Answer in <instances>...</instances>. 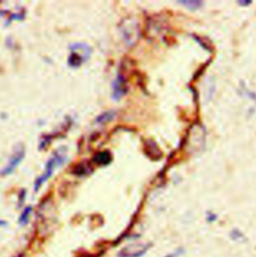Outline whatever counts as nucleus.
Returning a JSON list of instances; mask_svg holds the SVG:
<instances>
[{
	"label": "nucleus",
	"mask_w": 256,
	"mask_h": 257,
	"mask_svg": "<svg viewBox=\"0 0 256 257\" xmlns=\"http://www.w3.org/2000/svg\"><path fill=\"white\" fill-rule=\"evenodd\" d=\"M114 117V113L113 112H105L101 115H99L96 119V122L97 123H100V124H103V123H106L108 121H110L112 118Z\"/></svg>",
	"instance_id": "obj_8"
},
{
	"label": "nucleus",
	"mask_w": 256,
	"mask_h": 257,
	"mask_svg": "<svg viewBox=\"0 0 256 257\" xmlns=\"http://www.w3.org/2000/svg\"><path fill=\"white\" fill-rule=\"evenodd\" d=\"M32 210L33 209H32L31 206H27V207L24 208V210L22 211V213H21V215L19 217V223L21 225H26L28 223L29 217H30V215L32 213Z\"/></svg>",
	"instance_id": "obj_7"
},
{
	"label": "nucleus",
	"mask_w": 256,
	"mask_h": 257,
	"mask_svg": "<svg viewBox=\"0 0 256 257\" xmlns=\"http://www.w3.org/2000/svg\"><path fill=\"white\" fill-rule=\"evenodd\" d=\"M182 4H184L185 6H187L188 8H191V9H197L198 7H200L201 6V2H199V1H183V2H181Z\"/></svg>",
	"instance_id": "obj_10"
},
{
	"label": "nucleus",
	"mask_w": 256,
	"mask_h": 257,
	"mask_svg": "<svg viewBox=\"0 0 256 257\" xmlns=\"http://www.w3.org/2000/svg\"><path fill=\"white\" fill-rule=\"evenodd\" d=\"M85 60V58L80 55L79 53H76V52H72V54L69 56V59H68V63L70 66L72 67H78L82 64V62Z\"/></svg>",
	"instance_id": "obj_6"
},
{
	"label": "nucleus",
	"mask_w": 256,
	"mask_h": 257,
	"mask_svg": "<svg viewBox=\"0 0 256 257\" xmlns=\"http://www.w3.org/2000/svg\"><path fill=\"white\" fill-rule=\"evenodd\" d=\"M167 257H175V255H169V256Z\"/></svg>",
	"instance_id": "obj_13"
},
{
	"label": "nucleus",
	"mask_w": 256,
	"mask_h": 257,
	"mask_svg": "<svg viewBox=\"0 0 256 257\" xmlns=\"http://www.w3.org/2000/svg\"><path fill=\"white\" fill-rule=\"evenodd\" d=\"M64 160H65L64 152L57 151V152L54 153V155L47 161L44 173L36 179L35 184H34L35 191H38V189L43 185V183H45L46 180H48L51 177L55 168L59 167L64 162Z\"/></svg>",
	"instance_id": "obj_1"
},
{
	"label": "nucleus",
	"mask_w": 256,
	"mask_h": 257,
	"mask_svg": "<svg viewBox=\"0 0 256 257\" xmlns=\"http://www.w3.org/2000/svg\"><path fill=\"white\" fill-rule=\"evenodd\" d=\"M125 85H124V81L123 78L118 75V77L116 78L114 85H113V96L115 99H119L124 93H125Z\"/></svg>",
	"instance_id": "obj_4"
},
{
	"label": "nucleus",
	"mask_w": 256,
	"mask_h": 257,
	"mask_svg": "<svg viewBox=\"0 0 256 257\" xmlns=\"http://www.w3.org/2000/svg\"><path fill=\"white\" fill-rule=\"evenodd\" d=\"M25 199V191H22L21 192V196H20V199H19V205L23 202V200Z\"/></svg>",
	"instance_id": "obj_11"
},
{
	"label": "nucleus",
	"mask_w": 256,
	"mask_h": 257,
	"mask_svg": "<svg viewBox=\"0 0 256 257\" xmlns=\"http://www.w3.org/2000/svg\"><path fill=\"white\" fill-rule=\"evenodd\" d=\"M24 157V149L23 147H19L14 153L13 155L11 156V158L9 159L7 165L2 169V171L0 172V174L2 176H6V175H9L11 174L15 168L19 165V163L21 162V160L23 159Z\"/></svg>",
	"instance_id": "obj_2"
},
{
	"label": "nucleus",
	"mask_w": 256,
	"mask_h": 257,
	"mask_svg": "<svg viewBox=\"0 0 256 257\" xmlns=\"http://www.w3.org/2000/svg\"><path fill=\"white\" fill-rule=\"evenodd\" d=\"M93 160L96 164H99V165H106L108 164L110 161H111V155L109 152L107 151H102V152H99L97 153L94 157H93Z\"/></svg>",
	"instance_id": "obj_5"
},
{
	"label": "nucleus",
	"mask_w": 256,
	"mask_h": 257,
	"mask_svg": "<svg viewBox=\"0 0 256 257\" xmlns=\"http://www.w3.org/2000/svg\"><path fill=\"white\" fill-rule=\"evenodd\" d=\"M149 248L148 244H134L129 245L126 248L120 251L119 257H139L142 256L147 249Z\"/></svg>",
	"instance_id": "obj_3"
},
{
	"label": "nucleus",
	"mask_w": 256,
	"mask_h": 257,
	"mask_svg": "<svg viewBox=\"0 0 256 257\" xmlns=\"http://www.w3.org/2000/svg\"><path fill=\"white\" fill-rule=\"evenodd\" d=\"M7 225V222L5 220H0V227H4Z\"/></svg>",
	"instance_id": "obj_12"
},
{
	"label": "nucleus",
	"mask_w": 256,
	"mask_h": 257,
	"mask_svg": "<svg viewBox=\"0 0 256 257\" xmlns=\"http://www.w3.org/2000/svg\"><path fill=\"white\" fill-rule=\"evenodd\" d=\"M73 173L78 175V176H82V175H85L88 173V171L86 170V168L83 166V164H78L77 166L74 167V170H73Z\"/></svg>",
	"instance_id": "obj_9"
}]
</instances>
